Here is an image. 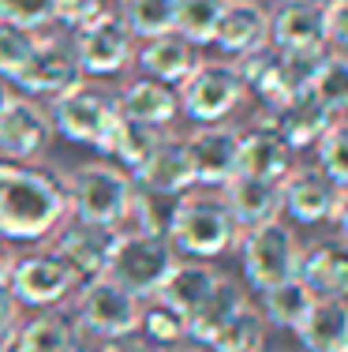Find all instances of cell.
Returning <instances> with one entry per match:
<instances>
[{"mask_svg":"<svg viewBox=\"0 0 348 352\" xmlns=\"http://www.w3.org/2000/svg\"><path fill=\"white\" fill-rule=\"evenodd\" d=\"M68 217V176H60L49 165L8 162L4 184H0V236L8 244L49 240Z\"/></svg>","mask_w":348,"mask_h":352,"instance_id":"cell-1","label":"cell"},{"mask_svg":"<svg viewBox=\"0 0 348 352\" xmlns=\"http://www.w3.org/2000/svg\"><path fill=\"white\" fill-rule=\"evenodd\" d=\"M161 229L180 258L213 263V258L229 255L240 244V225L229 214L218 188H192L184 195H176Z\"/></svg>","mask_w":348,"mask_h":352,"instance_id":"cell-2","label":"cell"},{"mask_svg":"<svg viewBox=\"0 0 348 352\" xmlns=\"http://www.w3.org/2000/svg\"><path fill=\"white\" fill-rule=\"evenodd\" d=\"M176 248L169 244L165 229L154 232H131V236H116L109 266H105V278L116 281L120 289H128L131 296L150 300L161 292L169 270L176 266Z\"/></svg>","mask_w":348,"mask_h":352,"instance_id":"cell-3","label":"cell"},{"mask_svg":"<svg viewBox=\"0 0 348 352\" xmlns=\"http://www.w3.org/2000/svg\"><path fill=\"white\" fill-rule=\"evenodd\" d=\"M180 116L192 124H221L247 102V87L240 79L236 64L229 60H198L184 79L176 82Z\"/></svg>","mask_w":348,"mask_h":352,"instance_id":"cell-4","label":"cell"},{"mask_svg":"<svg viewBox=\"0 0 348 352\" xmlns=\"http://www.w3.org/2000/svg\"><path fill=\"white\" fill-rule=\"evenodd\" d=\"M135 195V176L124 173L113 162H82L68 176V199H71V217L90 225L116 229V221L128 210Z\"/></svg>","mask_w":348,"mask_h":352,"instance_id":"cell-5","label":"cell"},{"mask_svg":"<svg viewBox=\"0 0 348 352\" xmlns=\"http://www.w3.org/2000/svg\"><path fill=\"white\" fill-rule=\"evenodd\" d=\"M45 113H49V124H53V135L97 150L105 131L116 120V94L97 79H79L76 87L56 94Z\"/></svg>","mask_w":348,"mask_h":352,"instance_id":"cell-6","label":"cell"},{"mask_svg":"<svg viewBox=\"0 0 348 352\" xmlns=\"http://www.w3.org/2000/svg\"><path fill=\"white\" fill-rule=\"evenodd\" d=\"M76 330L82 338L94 341H109V338H128L139 333V311H143V300L131 296L128 289H120L116 281L102 278H86L76 289Z\"/></svg>","mask_w":348,"mask_h":352,"instance_id":"cell-7","label":"cell"},{"mask_svg":"<svg viewBox=\"0 0 348 352\" xmlns=\"http://www.w3.org/2000/svg\"><path fill=\"white\" fill-rule=\"evenodd\" d=\"M240 266H244V278L255 292L270 289L277 281L296 278L300 270V236L288 221H266V225H255V229L240 232Z\"/></svg>","mask_w":348,"mask_h":352,"instance_id":"cell-8","label":"cell"},{"mask_svg":"<svg viewBox=\"0 0 348 352\" xmlns=\"http://www.w3.org/2000/svg\"><path fill=\"white\" fill-rule=\"evenodd\" d=\"M71 45L86 79H113L135 64V34L120 19L116 4H105L90 23L71 30Z\"/></svg>","mask_w":348,"mask_h":352,"instance_id":"cell-9","label":"cell"},{"mask_svg":"<svg viewBox=\"0 0 348 352\" xmlns=\"http://www.w3.org/2000/svg\"><path fill=\"white\" fill-rule=\"evenodd\" d=\"M79 281L82 278L53 248H38L30 255L12 258V270H8V285H12L15 300L23 307H34V311H53V307L68 304Z\"/></svg>","mask_w":348,"mask_h":352,"instance_id":"cell-10","label":"cell"},{"mask_svg":"<svg viewBox=\"0 0 348 352\" xmlns=\"http://www.w3.org/2000/svg\"><path fill=\"white\" fill-rule=\"evenodd\" d=\"M79 79H86V75L79 68L71 34L45 30V34H38V45H34V53H30L27 68L15 75V87L27 98H56L68 87H76Z\"/></svg>","mask_w":348,"mask_h":352,"instance_id":"cell-11","label":"cell"},{"mask_svg":"<svg viewBox=\"0 0 348 352\" xmlns=\"http://www.w3.org/2000/svg\"><path fill=\"white\" fill-rule=\"evenodd\" d=\"M240 135L236 124H195L184 135L195 169V188H221L240 173Z\"/></svg>","mask_w":348,"mask_h":352,"instance_id":"cell-12","label":"cell"},{"mask_svg":"<svg viewBox=\"0 0 348 352\" xmlns=\"http://www.w3.org/2000/svg\"><path fill=\"white\" fill-rule=\"evenodd\" d=\"M49 142H53L49 113L34 102V98L15 94L12 105L0 116V157H4V162H15V165H30L49 150Z\"/></svg>","mask_w":348,"mask_h":352,"instance_id":"cell-13","label":"cell"},{"mask_svg":"<svg viewBox=\"0 0 348 352\" xmlns=\"http://www.w3.org/2000/svg\"><path fill=\"white\" fill-rule=\"evenodd\" d=\"M337 191L341 188L318 165H292L281 176V214L296 225H322L334 214Z\"/></svg>","mask_w":348,"mask_h":352,"instance_id":"cell-14","label":"cell"},{"mask_svg":"<svg viewBox=\"0 0 348 352\" xmlns=\"http://www.w3.org/2000/svg\"><path fill=\"white\" fill-rule=\"evenodd\" d=\"M270 45L281 53H326V8L308 0H277L270 8Z\"/></svg>","mask_w":348,"mask_h":352,"instance_id":"cell-15","label":"cell"},{"mask_svg":"<svg viewBox=\"0 0 348 352\" xmlns=\"http://www.w3.org/2000/svg\"><path fill=\"white\" fill-rule=\"evenodd\" d=\"M113 244H116V232L113 229L79 221V217H68V221L49 236V248H53L82 281H86V278H102V274H105L109 255H113Z\"/></svg>","mask_w":348,"mask_h":352,"instance_id":"cell-16","label":"cell"},{"mask_svg":"<svg viewBox=\"0 0 348 352\" xmlns=\"http://www.w3.org/2000/svg\"><path fill=\"white\" fill-rule=\"evenodd\" d=\"M131 176H135V184L143 191H150V195L176 199V195H184V191H192L195 188V169H192V154H187L184 135L165 131V135L157 139V146L150 150V157H146Z\"/></svg>","mask_w":348,"mask_h":352,"instance_id":"cell-17","label":"cell"},{"mask_svg":"<svg viewBox=\"0 0 348 352\" xmlns=\"http://www.w3.org/2000/svg\"><path fill=\"white\" fill-rule=\"evenodd\" d=\"M213 45L229 60L270 45V8L262 0H225L218 15V30H213Z\"/></svg>","mask_w":348,"mask_h":352,"instance_id":"cell-18","label":"cell"},{"mask_svg":"<svg viewBox=\"0 0 348 352\" xmlns=\"http://www.w3.org/2000/svg\"><path fill=\"white\" fill-rule=\"evenodd\" d=\"M292 154L285 139L273 128V109L259 113L251 120V128L240 135V173L247 176H266V180H281L288 169H292Z\"/></svg>","mask_w":348,"mask_h":352,"instance_id":"cell-19","label":"cell"},{"mask_svg":"<svg viewBox=\"0 0 348 352\" xmlns=\"http://www.w3.org/2000/svg\"><path fill=\"white\" fill-rule=\"evenodd\" d=\"M221 199H225L229 214L236 217L240 232L266 225L281 217V180H266V176H247L236 173L232 180L221 184Z\"/></svg>","mask_w":348,"mask_h":352,"instance_id":"cell-20","label":"cell"},{"mask_svg":"<svg viewBox=\"0 0 348 352\" xmlns=\"http://www.w3.org/2000/svg\"><path fill=\"white\" fill-rule=\"evenodd\" d=\"M116 113L128 116V120H139V124H150L157 131H169L172 124L180 120V98H176V87L169 82H157V79H131L128 87L116 94Z\"/></svg>","mask_w":348,"mask_h":352,"instance_id":"cell-21","label":"cell"},{"mask_svg":"<svg viewBox=\"0 0 348 352\" xmlns=\"http://www.w3.org/2000/svg\"><path fill=\"white\" fill-rule=\"evenodd\" d=\"M300 278L314 296H341L348 300V244L345 240H314L300 251Z\"/></svg>","mask_w":348,"mask_h":352,"instance_id":"cell-22","label":"cell"},{"mask_svg":"<svg viewBox=\"0 0 348 352\" xmlns=\"http://www.w3.org/2000/svg\"><path fill=\"white\" fill-rule=\"evenodd\" d=\"M198 60H202V56H198V45H192V41L184 34H176V30L146 38L143 45L135 49V68L143 72L146 79L169 82V87H176Z\"/></svg>","mask_w":348,"mask_h":352,"instance_id":"cell-23","label":"cell"},{"mask_svg":"<svg viewBox=\"0 0 348 352\" xmlns=\"http://www.w3.org/2000/svg\"><path fill=\"white\" fill-rule=\"evenodd\" d=\"M0 352H82V333L76 322L56 311H38L34 318L15 326V333Z\"/></svg>","mask_w":348,"mask_h":352,"instance_id":"cell-24","label":"cell"},{"mask_svg":"<svg viewBox=\"0 0 348 352\" xmlns=\"http://www.w3.org/2000/svg\"><path fill=\"white\" fill-rule=\"evenodd\" d=\"M303 352H348V300L314 296L311 311L296 326Z\"/></svg>","mask_w":348,"mask_h":352,"instance_id":"cell-25","label":"cell"},{"mask_svg":"<svg viewBox=\"0 0 348 352\" xmlns=\"http://www.w3.org/2000/svg\"><path fill=\"white\" fill-rule=\"evenodd\" d=\"M244 304H247V289H244L236 278L221 274V281L210 289V296H206L202 304H198L195 311L187 315V341H192V345H210V338H213V333H218L221 326H225Z\"/></svg>","mask_w":348,"mask_h":352,"instance_id":"cell-26","label":"cell"},{"mask_svg":"<svg viewBox=\"0 0 348 352\" xmlns=\"http://www.w3.org/2000/svg\"><path fill=\"white\" fill-rule=\"evenodd\" d=\"M329 124H334V113L322 109L311 94H296L285 105L273 109V128L292 150H308V146L314 150V142L322 139V131Z\"/></svg>","mask_w":348,"mask_h":352,"instance_id":"cell-27","label":"cell"},{"mask_svg":"<svg viewBox=\"0 0 348 352\" xmlns=\"http://www.w3.org/2000/svg\"><path fill=\"white\" fill-rule=\"evenodd\" d=\"M218 281H221V270L213 263H206V258H176V266L169 270L157 296L169 300L172 307H180L184 315H192L210 296V289Z\"/></svg>","mask_w":348,"mask_h":352,"instance_id":"cell-28","label":"cell"},{"mask_svg":"<svg viewBox=\"0 0 348 352\" xmlns=\"http://www.w3.org/2000/svg\"><path fill=\"white\" fill-rule=\"evenodd\" d=\"M161 135H165V131L150 128V124L128 120V116L116 113V120H113V128L105 131L97 154H105L113 165H120L124 173H135L139 165L150 157V150L157 146V139H161Z\"/></svg>","mask_w":348,"mask_h":352,"instance_id":"cell-29","label":"cell"},{"mask_svg":"<svg viewBox=\"0 0 348 352\" xmlns=\"http://www.w3.org/2000/svg\"><path fill=\"white\" fill-rule=\"evenodd\" d=\"M311 304H314V292L300 278L277 281L259 292V311L266 318V326H281V330H296L303 322V315L311 311Z\"/></svg>","mask_w":348,"mask_h":352,"instance_id":"cell-30","label":"cell"},{"mask_svg":"<svg viewBox=\"0 0 348 352\" xmlns=\"http://www.w3.org/2000/svg\"><path fill=\"white\" fill-rule=\"evenodd\" d=\"M266 330L270 326H266V318H262V311L247 300V304L213 333L206 349L210 352H262L266 349Z\"/></svg>","mask_w":348,"mask_h":352,"instance_id":"cell-31","label":"cell"},{"mask_svg":"<svg viewBox=\"0 0 348 352\" xmlns=\"http://www.w3.org/2000/svg\"><path fill=\"white\" fill-rule=\"evenodd\" d=\"M308 94L322 109H329L334 116L348 113V53H337V49H326V53H322Z\"/></svg>","mask_w":348,"mask_h":352,"instance_id":"cell-32","label":"cell"},{"mask_svg":"<svg viewBox=\"0 0 348 352\" xmlns=\"http://www.w3.org/2000/svg\"><path fill=\"white\" fill-rule=\"evenodd\" d=\"M116 12L139 41L176 30V0H116Z\"/></svg>","mask_w":348,"mask_h":352,"instance_id":"cell-33","label":"cell"},{"mask_svg":"<svg viewBox=\"0 0 348 352\" xmlns=\"http://www.w3.org/2000/svg\"><path fill=\"white\" fill-rule=\"evenodd\" d=\"M139 333L150 345H184L187 341V315L180 307H172L169 300L150 296V300H143V311H139Z\"/></svg>","mask_w":348,"mask_h":352,"instance_id":"cell-34","label":"cell"},{"mask_svg":"<svg viewBox=\"0 0 348 352\" xmlns=\"http://www.w3.org/2000/svg\"><path fill=\"white\" fill-rule=\"evenodd\" d=\"M314 165L337 184L348 188V116H334L322 139L314 142Z\"/></svg>","mask_w":348,"mask_h":352,"instance_id":"cell-35","label":"cell"},{"mask_svg":"<svg viewBox=\"0 0 348 352\" xmlns=\"http://www.w3.org/2000/svg\"><path fill=\"white\" fill-rule=\"evenodd\" d=\"M221 4L225 0H176V34H184L192 45H213Z\"/></svg>","mask_w":348,"mask_h":352,"instance_id":"cell-36","label":"cell"},{"mask_svg":"<svg viewBox=\"0 0 348 352\" xmlns=\"http://www.w3.org/2000/svg\"><path fill=\"white\" fill-rule=\"evenodd\" d=\"M34 45H38V34H34V30L15 27V23L0 19V79L15 82V75L27 68Z\"/></svg>","mask_w":348,"mask_h":352,"instance_id":"cell-37","label":"cell"},{"mask_svg":"<svg viewBox=\"0 0 348 352\" xmlns=\"http://www.w3.org/2000/svg\"><path fill=\"white\" fill-rule=\"evenodd\" d=\"M0 19L45 34L49 27H56V0H0Z\"/></svg>","mask_w":348,"mask_h":352,"instance_id":"cell-38","label":"cell"},{"mask_svg":"<svg viewBox=\"0 0 348 352\" xmlns=\"http://www.w3.org/2000/svg\"><path fill=\"white\" fill-rule=\"evenodd\" d=\"M105 8V0H56V27L79 30Z\"/></svg>","mask_w":348,"mask_h":352,"instance_id":"cell-39","label":"cell"},{"mask_svg":"<svg viewBox=\"0 0 348 352\" xmlns=\"http://www.w3.org/2000/svg\"><path fill=\"white\" fill-rule=\"evenodd\" d=\"M19 322H23V304L15 300V292H12V285H8V278H0V345L12 338Z\"/></svg>","mask_w":348,"mask_h":352,"instance_id":"cell-40","label":"cell"},{"mask_svg":"<svg viewBox=\"0 0 348 352\" xmlns=\"http://www.w3.org/2000/svg\"><path fill=\"white\" fill-rule=\"evenodd\" d=\"M326 38L329 49L348 53V0H337V4L326 8Z\"/></svg>","mask_w":348,"mask_h":352,"instance_id":"cell-41","label":"cell"},{"mask_svg":"<svg viewBox=\"0 0 348 352\" xmlns=\"http://www.w3.org/2000/svg\"><path fill=\"white\" fill-rule=\"evenodd\" d=\"M94 352H154V345L143 338V333H128V338H109L97 341Z\"/></svg>","mask_w":348,"mask_h":352,"instance_id":"cell-42","label":"cell"},{"mask_svg":"<svg viewBox=\"0 0 348 352\" xmlns=\"http://www.w3.org/2000/svg\"><path fill=\"white\" fill-rule=\"evenodd\" d=\"M329 225L337 229V240L348 244V188L337 191V203H334V214H329Z\"/></svg>","mask_w":348,"mask_h":352,"instance_id":"cell-43","label":"cell"},{"mask_svg":"<svg viewBox=\"0 0 348 352\" xmlns=\"http://www.w3.org/2000/svg\"><path fill=\"white\" fill-rule=\"evenodd\" d=\"M12 248H8V240L0 236V278H8V270H12Z\"/></svg>","mask_w":348,"mask_h":352,"instance_id":"cell-44","label":"cell"},{"mask_svg":"<svg viewBox=\"0 0 348 352\" xmlns=\"http://www.w3.org/2000/svg\"><path fill=\"white\" fill-rule=\"evenodd\" d=\"M12 98H15V87L8 79H0V116H4L8 105H12Z\"/></svg>","mask_w":348,"mask_h":352,"instance_id":"cell-45","label":"cell"},{"mask_svg":"<svg viewBox=\"0 0 348 352\" xmlns=\"http://www.w3.org/2000/svg\"><path fill=\"white\" fill-rule=\"evenodd\" d=\"M154 352H202V345H165V349H154Z\"/></svg>","mask_w":348,"mask_h":352,"instance_id":"cell-46","label":"cell"},{"mask_svg":"<svg viewBox=\"0 0 348 352\" xmlns=\"http://www.w3.org/2000/svg\"><path fill=\"white\" fill-rule=\"evenodd\" d=\"M308 4H318V8H329V4H337V0H308Z\"/></svg>","mask_w":348,"mask_h":352,"instance_id":"cell-47","label":"cell"},{"mask_svg":"<svg viewBox=\"0 0 348 352\" xmlns=\"http://www.w3.org/2000/svg\"><path fill=\"white\" fill-rule=\"evenodd\" d=\"M105 4H116V0H105Z\"/></svg>","mask_w":348,"mask_h":352,"instance_id":"cell-48","label":"cell"}]
</instances>
